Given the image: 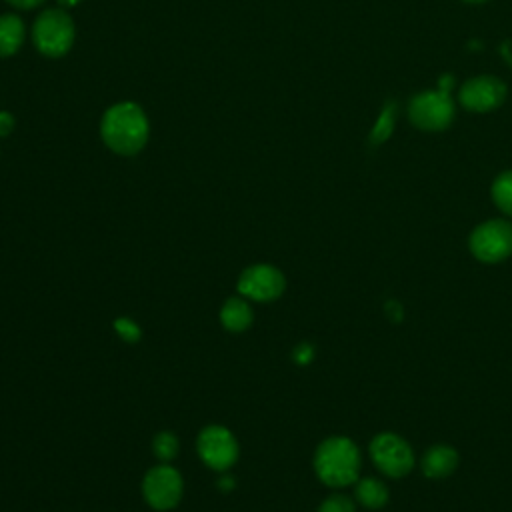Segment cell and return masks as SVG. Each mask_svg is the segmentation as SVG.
I'll return each mask as SVG.
<instances>
[{
    "instance_id": "11",
    "label": "cell",
    "mask_w": 512,
    "mask_h": 512,
    "mask_svg": "<svg viewBox=\"0 0 512 512\" xmlns=\"http://www.w3.org/2000/svg\"><path fill=\"white\" fill-rule=\"evenodd\" d=\"M458 466V452L452 446L438 444L424 452L422 456V472L428 478H446Z\"/></svg>"
},
{
    "instance_id": "18",
    "label": "cell",
    "mask_w": 512,
    "mask_h": 512,
    "mask_svg": "<svg viewBox=\"0 0 512 512\" xmlns=\"http://www.w3.org/2000/svg\"><path fill=\"white\" fill-rule=\"evenodd\" d=\"M318 512H356V510H354V504L350 498H346L342 494H334L320 504Z\"/></svg>"
},
{
    "instance_id": "4",
    "label": "cell",
    "mask_w": 512,
    "mask_h": 512,
    "mask_svg": "<svg viewBox=\"0 0 512 512\" xmlns=\"http://www.w3.org/2000/svg\"><path fill=\"white\" fill-rule=\"evenodd\" d=\"M410 122L424 132L446 130L454 120V102L448 92L424 90L412 96L408 104Z\"/></svg>"
},
{
    "instance_id": "23",
    "label": "cell",
    "mask_w": 512,
    "mask_h": 512,
    "mask_svg": "<svg viewBox=\"0 0 512 512\" xmlns=\"http://www.w3.org/2000/svg\"><path fill=\"white\" fill-rule=\"evenodd\" d=\"M500 54L504 56V60L512 66V42H504L500 48Z\"/></svg>"
},
{
    "instance_id": "8",
    "label": "cell",
    "mask_w": 512,
    "mask_h": 512,
    "mask_svg": "<svg viewBox=\"0 0 512 512\" xmlns=\"http://www.w3.org/2000/svg\"><path fill=\"white\" fill-rule=\"evenodd\" d=\"M142 492L146 502L156 510L174 508L182 496V478L176 468L162 464L144 476Z\"/></svg>"
},
{
    "instance_id": "24",
    "label": "cell",
    "mask_w": 512,
    "mask_h": 512,
    "mask_svg": "<svg viewBox=\"0 0 512 512\" xmlns=\"http://www.w3.org/2000/svg\"><path fill=\"white\" fill-rule=\"evenodd\" d=\"M8 2L14 4V6H18V8H32V6L40 4L42 0H8Z\"/></svg>"
},
{
    "instance_id": "21",
    "label": "cell",
    "mask_w": 512,
    "mask_h": 512,
    "mask_svg": "<svg viewBox=\"0 0 512 512\" xmlns=\"http://www.w3.org/2000/svg\"><path fill=\"white\" fill-rule=\"evenodd\" d=\"M12 116L8 112H0V134H8L12 130Z\"/></svg>"
},
{
    "instance_id": "10",
    "label": "cell",
    "mask_w": 512,
    "mask_h": 512,
    "mask_svg": "<svg viewBox=\"0 0 512 512\" xmlns=\"http://www.w3.org/2000/svg\"><path fill=\"white\" fill-rule=\"evenodd\" d=\"M460 104L470 112H490L506 98V84L496 76H474L460 88Z\"/></svg>"
},
{
    "instance_id": "19",
    "label": "cell",
    "mask_w": 512,
    "mask_h": 512,
    "mask_svg": "<svg viewBox=\"0 0 512 512\" xmlns=\"http://www.w3.org/2000/svg\"><path fill=\"white\" fill-rule=\"evenodd\" d=\"M116 332L122 336V338H126V340H138V336H140V330H138V326L134 324V322H130V320H126V318H122V320H116Z\"/></svg>"
},
{
    "instance_id": "3",
    "label": "cell",
    "mask_w": 512,
    "mask_h": 512,
    "mask_svg": "<svg viewBox=\"0 0 512 512\" xmlns=\"http://www.w3.org/2000/svg\"><path fill=\"white\" fill-rule=\"evenodd\" d=\"M470 252L484 264H496L512 254V224L502 218L478 224L468 240Z\"/></svg>"
},
{
    "instance_id": "6",
    "label": "cell",
    "mask_w": 512,
    "mask_h": 512,
    "mask_svg": "<svg viewBox=\"0 0 512 512\" xmlns=\"http://www.w3.org/2000/svg\"><path fill=\"white\" fill-rule=\"evenodd\" d=\"M370 456L376 468L392 478L406 476L414 466L410 444L394 432H380L374 436L370 442Z\"/></svg>"
},
{
    "instance_id": "14",
    "label": "cell",
    "mask_w": 512,
    "mask_h": 512,
    "mask_svg": "<svg viewBox=\"0 0 512 512\" xmlns=\"http://www.w3.org/2000/svg\"><path fill=\"white\" fill-rule=\"evenodd\" d=\"M356 500L370 510H378L388 502V488L378 478H362L356 484Z\"/></svg>"
},
{
    "instance_id": "1",
    "label": "cell",
    "mask_w": 512,
    "mask_h": 512,
    "mask_svg": "<svg viewBox=\"0 0 512 512\" xmlns=\"http://www.w3.org/2000/svg\"><path fill=\"white\" fill-rule=\"evenodd\" d=\"M360 450L346 436L326 438L314 454L316 476L332 488L352 484L360 472Z\"/></svg>"
},
{
    "instance_id": "7",
    "label": "cell",
    "mask_w": 512,
    "mask_h": 512,
    "mask_svg": "<svg viewBox=\"0 0 512 512\" xmlns=\"http://www.w3.org/2000/svg\"><path fill=\"white\" fill-rule=\"evenodd\" d=\"M198 454L212 470H228L238 458V444L224 426H206L198 436Z\"/></svg>"
},
{
    "instance_id": "15",
    "label": "cell",
    "mask_w": 512,
    "mask_h": 512,
    "mask_svg": "<svg viewBox=\"0 0 512 512\" xmlns=\"http://www.w3.org/2000/svg\"><path fill=\"white\" fill-rule=\"evenodd\" d=\"M494 204L508 216H512V170H506L496 176L490 188Z\"/></svg>"
},
{
    "instance_id": "9",
    "label": "cell",
    "mask_w": 512,
    "mask_h": 512,
    "mask_svg": "<svg viewBox=\"0 0 512 512\" xmlns=\"http://www.w3.org/2000/svg\"><path fill=\"white\" fill-rule=\"evenodd\" d=\"M284 286V274L270 264L250 266L238 278V292L258 302L276 300L284 292Z\"/></svg>"
},
{
    "instance_id": "12",
    "label": "cell",
    "mask_w": 512,
    "mask_h": 512,
    "mask_svg": "<svg viewBox=\"0 0 512 512\" xmlns=\"http://www.w3.org/2000/svg\"><path fill=\"white\" fill-rule=\"evenodd\" d=\"M220 320L226 330L242 332L252 324V308L242 298H228L220 310Z\"/></svg>"
},
{
    "instance_id": "20",
    "label": "cell",
    "mask_w": 512,
    "mask_h": 512,
    "mask_svg": "<svg viewBox=\"0 0 512 512\" xmlns=\"http://www.w3.org/2000/svg\"><path fill=\"white\" fill-rule=\"evenodd\" d=\"M312 356H314V350H312L308 344H300V346L296 348V352H294V358H296L300 364L310 362Z\"/></svg>"
},
{
    "instance_id": "2",
    "label": "cell",
    "mask_w": 512,
    "mask_h": 512,
    "mask_svg": "<svg viewBox=\"0 0 512 512\" xmlns=\"http://www.w3.org/2000/svg\"><path fill=\"white\" fill-rule=\"evenodd\" d=\"M102 138L118 154H136L148 138V122L142 108L132 102L112 106L102 118Z\"/></svg>"
},
{
    "instance_id": "25",
    "label": "cell",
    "mask_w": 512,
    "mask_h": 512,
    "mask_svg": "<svg viewBox=\"0 0 512 512\" xmlns=\"http://www.w3.org/2000/svg\"><path fill=\"white\" fill-rule=\"evenodd\" d=\"M62 4H68V6H74V4H78L80 0H60Z\"/></svg>"
},
{
    "instance_id": "22",
    "label": "cell",
    "mask_w": 512,
    "mask_h": 512,
    "mask_svg": "<svg viewBox=\"0 0 512 512\" xmlns=\"http://www.w3.org/2000/svg\"><path fill=\"white\" fill-rule=\"evenodd\" d=\"M452 86H454V76L452 74H444L438 82V90H442V92H450Z\"/></svg>"
},
{
    "instance_id": "13",
    "label": "cell",
    "mask_w": 512,
    "mask_h": 512,
    "mask_svg": "<svg viewBox=\"0 0 512 512\" xmlns=\"http://www.w3.org/2000/svg\"><path fill=\"white\" fill-rule=\"evenodd\" d=\"M24 40V24L14 14L0 16V56L14 54Z\"/></svg>"
},
{
    "instance_id": "5",
    "label": "cell",
    "mask_w": 512,
    "mask_h": 512,
    "mask_svg": "<svg viewBox=\"0 0 512 512\" xmlns=\"http://www.w3.org/2000/svg\"><path fill=\"white\" fill-rule=\"evenodd\" d=\"M34 44L46 56H62L74 40V24L62 10H46L34 22Z\"/></svg>"
},
{
    "instance_id": "17",
    "label": "cell",
    "mask_w": 512,
    "mask_h": 512,
    "mask_svg": "<svg viewBox=\"0 0 512 512\" xmlns=\"http://www.w3.org/2000/svg\"><path fill=\"white\" fill-rule=\"evenodd\" d=\"M152 448H154V454L160 458V460H172L178 452V440L172 432H160L154 442H152Z\"/></svg>"
},
{
    "instance_id": "26",
    "label": "cell",
    "mask_w": 512,
    "mask_h": 512,
    "mask_svg": "<svg viewBox=\"0 0 512 512\" xmlns=\"http://www.w3.org/2000/svg\"><path fill=\"white\" fill-rule=\"evenodd\" d=\"M464 2H470V4H484V2H488V0H464Z\"/></svg>"
},
{
    "instance_id": "16",
    "label": "cell",
    "mask_w": 512,
    "mask_h": 512,
    "mask_svg": "<svg viewBox=\"0 0 512 512\" xmlns=\"http://www.w3.org/2000/svg\"><path fill=\"white\" fill-rule=\"evenodd\" d=\"M394 120H396V104L390 100L388 104H384L372 132H370V142L372 146H378L382 144L384 140H388V136L392 134V128H394Z\"/></svg>"
}]
</instances>
